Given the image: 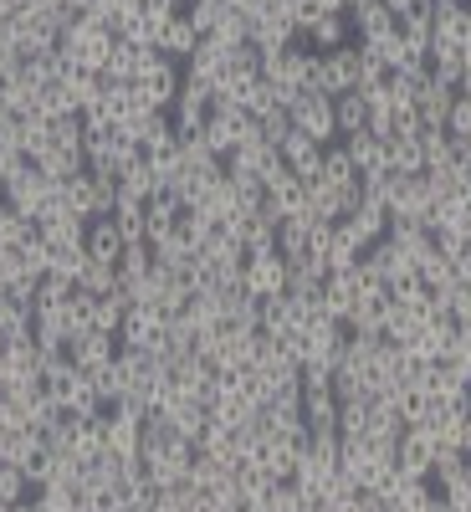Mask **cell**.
<instances>
[{
    "instance_id": "cell-26",
    "label": "cell",
    "mask_w": 471,
    "mask_h": 512,
    "mask_svg": "<svg viewBox=\"0 0 471 512\" xmlns=\"http://www.w3.org/2000/svg\"><path fill=\"white\" fill-rule=\"evenodd\" d=\"M308 241H313V216H287L277 226V256H282V262H303Z\"/></svg>"
},
{
    "instance_id": "cell-6",
    "label": "cell",
    "mask_w": 471,
    "mask_h": 512,
    "mask_svg": "<svg viewBox=\"0 0 471 512\" xmlns=\"http://www.w3.org/2000/svg\"><path fill=\"white\" fill-rule=\"evenodd\" d=\"M359 88V41L349 47H333L323 52V67H318V88L313 93H328V98H344Z\"/></svg>"
},
{
    "instance_id": "cell-43",
    "label": "cell",
    "mask_w": 471,
    "mask_h": 512,
    "mask_svg": "<svg viewBox=\"0 0 471 512\" xmlns=\"http://www.w3.org/2000/svg\"><path fill=\"white\" fill-rule=\"evenodd\" d=\"M446 134H471V103L466 98H456V108H451V118H446Z\"/></svg>"
},
{
    "instance_id": "cell-28",
    "label": "cell",
    "mask_w": 471,
    "mask_h": 512,
    "mask_svg": "<svg viewBox=\"0 0 471 512\" xmlns=\"http://www.w3.org/2000/svg\"><path fill=\"white\" fill-rule=\"evenodd\" d=\"M344 210H349V195H338V190H328L323 180H313L308 185V216L313 221H344Z\"/></svg>"
},
{
    "instance_id": "cell-36",
    "label": "cell",
    "mask_w": 471,
    "mask_h": 512,
    "mask_svg": "<svg viewBox=\"0 0 471 512\" xmlns=\"http://www.w3.org/2000/svg\"><path fill=\"white\" fill-rule=\"evenodd\" d=\"M390 169H395V175H425V149H420V134H415V139H395V144H390Z\"/></svg>"
},
{
    "instance_id": "cell-3",
    "label": "cell",
    "mask_w": 471,
    "mask_h": 512,
    "mask_svg": "<svg viewBox=\"0 0 471 512\" xmlns=\"http://www.w3.org/2000/svg\"><path fill=\"white\" fill-rule=\"evenodd\" d=\"M287 118H292L297 134H308L318 149L338 144V118H333V98L328 93H297V103L287 108Z\"/></svg>"
},
{
    "instance_id": "cell-50",
    "label": "cell",
    "mask_w": 471,
    "mask_h": 512,
    "mask_svg": "<svg viewBox=\"0 0 471 512\" xmlns=\"http://www.w3.org/2000/svg\"><path fill=\"white\" fill-rule=\"evenodd\" d=\"M0 297H6V292H0Z\"/></svg>"
},
{
    "instance_id": "cell-27",
    "label": "cell",
    "mask_w": 471,
    "mask_h": 512,
    "mask_svg": "<svg viewBox=\"0 0 471 512\" xmlns=\"http://www.w3.org/2000/svg\"><path fill=\"white\" fill-rule=\"evenodd\" d=\"M333 118H338V139H349V134H364L369 128V103L364 93H344V98H333Z\"/></svg>"
},
{
    "instance_id": "cell-44",
    "label": "cell",
    "mask_w": 471,
    "mask_h": 512,
    "mask_svg": "<svg viewBox=\"0 0 471 512\" xmlns=\"http://www.w3.org/2000/svg\"><path fill=\"white\" fill-rule=\"evenodd\" d=\"M451 267H456V282H471V241H466V251L456 256V262H451Z\"/></svg>"
},
{
    "instance_id": "cell-49",
    "label": "cell",
    "mask_w": 471,
    "mask_h": 512,
    "mask_svg": "<svg viewBox=\"0 0 471 512\" xmlns=\"http://www.w3.org/2000/svg\"><path fill=\"white\" fill-rule=\"evenodd\" d=\"M456 98H466V103H471V77H466V82H461V88H456Z\"/></svg>"
},
{
    "instance_id": "cell-13",
    "label": "cell",
    "mask_w": 471,
    "mask_h": 512,
    "mask_svg": "<svg viewBox=\"0 0 471 512\" xmlns=\"http://www.w3.org/2000/svg\"><path fill=\"white\" fill-rule=\"evenodd\" d=\"M451 108H456V88H446V82L425 77L420 88H415V113H420V128H446Z\"/></svg>"
},
{
    "instance_id": "cell-39",
    "label": "cell",
    "mask_w": 471,
    "mask_h": 512,
    "mask_svg": "<svg viewBox=\"0 0 471 512\" xmlns=\"http://www.w3.org/2000/svg\"><path fill=\"white\" fill-rule=\"evenodd\" d=\"M82 134H88V128H82V113H57L52 118V144L57 149H82Z\"/></svg>"
},
{
    "instance_id": "cell-17",
    "label": "cell",
    "mask_w": 471,
    "mask_h": 512,
    "mask_svg": "<svg viewBox=\"0 0 471 512\" xmlns=\"http://www.w3.org/2000/svg\"><path fill=\"white\" fill-rule=\"evenodd\" d=\"M349 21H354V41H359V47H374V41L395 36V26H400V16H395L390 6H384V0H374V6L354 11Z\"/></svg>"
},
{
    "instance_id": "cell-2",
    "label": "cell",
    "mask_w": 471,
    "mask_h": 512,
    "mask_svg": "<svg viewBox=\"0 0 471 512\" xmlns=\"http://www.w3.org/2000/svg\"><path fill=\"white\" fill-rule=\"evenodd\" d=\"M77 72H98L103 77V67H108V57H113V31L108 26H98L93 16H77V26L72 31H62V47H57Z\"/></svg>"
},
{
    "instance_id": "cell-10",
    "label": "cell",
    "mask_w": 471,
    "mask_h": 512,
    "mask_svg": "<svg viewBox=\"0 0 471 512\" xmlns=\"http://www.w3.org/2000/svg\"><path fill=\"white\" fill-rule=\"evenodd\" d=\"M31 379H41V349H36V338H21V344L0 349V390H16V384H31Z\"/></svg>"
},
{
    "instance_id": "cell-25",
    "label": "cell",
    "mask_w": 471,
    "mask_h": 512,
    "mask_svg": "<svg viewBox=\"0 0 471 512\" xmlns=\"http://www.w3.org/2000/svg\"><path fill=\"white\" fill-rule=\"evenodd\" d=\"M195 47H200V31L185 21V11L159 31V52H164L169 62H190V57H195Z\"/></svg>"
},
{
    "instance_id": "cell-24",
    "label": "cell",
    "mask_w": 471,
    "mask_h": 512,
    "mask_svg": "<svg viewBox=\"0 0 471 512\" xmlns=\"http://www.w3.org/2000/svg\"><path fill=\"white\" fill-rule=\"evenodd\" d=\"M226 47H221V41L216 36H200V47H195V57L185 62V77H200V82H210V88H216V82H221V72H226Z\"/></svg>"
},
{
    "instance_id": "cell-32",
    "label": "cell",
    "mask_w": 471,
    "mask_h": 512,
    "mask_svg": "<svg viewBox=\"0 0 471 512\" xmlns=\"http://www.w3.org/2000/svg\"><path fill=\"white\" fill-rule=\"evenodd\" d=\"M431 77H436V82H446V88H461V82H466L461 47H431Z\"/></svg>"
},
{
    "instance_id": "cell-46",
    "label": "cell",
    "mask_w": 471,
    "mask_h": 512,
    "mask_svg": "<svg viewBox=\"0 0 471 512\" xmlns=\"http://www.w3.org/2000/svg\"><path fill=\"white\" fill-rule=\"evenodd\" d=\"M451 154H456L461 164H471V134H461V139L451 134Z\"/></svg>"
},
{
    "instance_id": "cell-15",
    "label": "cell",
    "mask_w": 471,
    "mask_h": 512,
    "mask_svg": "<svg viewBox=\"0 0 471 512\" xmlns=\"http://www.w3.org/2000/svg\"><path fill=\"white\" fill-rule=\"evenodd\" d=\"M431 47H461L466 41V0H431Z\"/></svg>"
},
{
    "instance_id": "cell-7",
    "label": "cell",
    "mask_w": 471,
    "mask_h": 512,
    "mask_svg": "<svg viewBox=\"0 0 471 512\" xmlns=\"http://www.w3.org/2000/svg\"><path fill=\"white\" fill-rule=\"evenodd\" d=\"M241 287L251 292V297H282L287 292V262L277 251H256V256H246V267H241Z\"/></svg>"
},
{
    "instance_id": "cell-1",
    "label": "cell",
    "mask_w": 471,
    "mask_h": 512,
    "mask_svg": "<svg viewBox=\"0 0 471 512\" xmlns=\"http://www.w3.org/2000/svg\"><path fill=\"white\" fill-rule=\"evenodd\" d=\"M180 82H185L180 62H169V57H164L159 47H149V52L139 57V77H134V98H139V108L169 113V108H175V98H180Z\"/></svg>"
},
{
    "instance_id": "cell-33",
    "label": "cell",
    "mask_w": 471,
    "mask_h": 512,
    "mask_svg": "<svg viewBox=\"0 0 471 512\" xmlns=\"http://www.w3.org/2000/svg\"><path fill=\"white\" fill-rule=\"evenodd\" d=\"M226 11H231L226 0H185V21H190L200 36H216V26H221Z\"/></svg>"
},
{
    "instance_id": "cell-45",
    "label": "cell",
    "mask_w": 471,
    "mask_h": 512,
    "mask_svg": "<svg viewBox=\"0 0 471 512\" xmlns=\"http://www.w3.org/2000/svg\"><path fill=\"white\" fill-rule=\"evenodd\" d=\"M313 16H328V11H344V0H303Z\"/></svg>"
},
{
    "instance_id": "cell-34",
    "label": "cell",
    "mask_w": 471,
    "mask_h": 512,
    "mask_svg": "<svg viewBox=\"0 0 471 512\" xmlns=\"http://www.w3.org/2000/svg\"><path fill=\"white\" fill-rule=\"evenodd\" d=\"M144 272H154V246L149 241H134V246L118 256V282L128 287V282H139Z\"/></svg>"
},
{
    "instance_id": "cell-22",
    "label": "cell",
    "mask_w": 471,
    "mask_h": 512,
    "mask_svg": "<svg viewBox=\"0 0 471 512\" xmlns=\"http://www.w3.org/2000/svg\"><path fill=\"white\" fill-rule=\"evenodd\" d=\"M144 216H149V241H159V236H169V231L180 226L185 200H180L175 190H159V195H149V200H144Z\"/></svg>"
},
{
    "instance_id": "cell-14",
    "label": "cell",
    "mask_w": 471,
    "mask_h": 512,
    "mask_svg": "<svg viewBox=\"0 0 471 512\" xmlns=\"http://www.w3.org/2000/svg\"><path fill=\"white\" fill-rule=\"evenodd\" d=\"M103 441H108V456L118 461H134L144 451V420H128V415H103Z\"/></svg>"
},
{
    "instance_id": "cell-4",
    "label": "cell",
    "mask_w": 471,
    "mask_h": 512,
    "mask_svg": "<svg viewBox=\"0 0 471 512\" xmlns=\"http://www.w3.org/2000/svg\"><path fill=\"white\" fill-rule=\"evenodd\" d=\"M0 195H6L11 200V210H16V216H26V221H36L41 216V210H47V200L57 195V185L47 180V175H41V169L26 159L21 169H16V175L6 180V185H0Z\"/></svg>"
},
{
    "instance_id": "cell-18",
    "label": "cell",
    "mask_w": 471,
    "mask_h": 512,
    "mask_svg": "<svg viewBox=\"0 0 471 512\" xmlns=\"http://www.w3.org/2000/svg\"><path fill=\"white\" fill-rule=\"evenodd\" d=\"M328 190H338V195H354L359 190V164L349 159V149L344 144H328L323 149V175H318Z\"/></svg>"
},
{
    "instance_id": "cell-23",
    "label": "cell",
    "mask_w": 471,
    "mask_h": 512,
    "mask_svg": "<svg viewBox=\"0 0 471 512\" xmlns=\"http://www.w3.org/2000/svg\"><path fill=\"white\" fill-rule=\"evenodd\" d=\"M318 52H333V47H349L354 41V21H349V11H328V16H318L308 31H303Z\"/></svg>"
},
{
    "instance_id": "cell-9",
    "label": "cell",
    "mask_w": 471,
    "mask_h": 512,
    "mask_svg": "<svg viewBox=\"0 0 471 512\" xmlns=\"http://www.w3.org/2000/svg\"><path fill=\"white\" fill-rule=\"evenodd\" d=\"M164 313L159 308H128L123 313V328H118V344L123 349H149V354H159V344H164Z\"/></svg>"
},
{
    "instance_id": "cell-48",
    "label": "cell",
    "mask_w": 471,
    "mask_h": 512,
    "mask_svg": "<svg viewBox=\"0 0 471 512\" xmlns=\"http://www.w3.org/2000/svg\"><path fill=\"white\" fill-rule=\"evenodd\" d=\"M364 6H374V0H344V11L354 16V11H364Z\"/></svg>"
},
{
    "instance_id": "cell-5",
    "label": "cell",
    "mask_w": 471,
    "mask_h": 512,
    "mask_svg": "<svg viewBox=\"0 0 471 512\" xmlns=\"http://www.w3.org/2000/svg\"><path fill=\"white\" fill-rule=\"evenodd\" d=\"M344 323L333 318H313L303 333H297V364H328L338 369V359H344Z\"/></svg>"
},
{
    "instance_id": "cell-40",
    "label": "cell",
    "mask_w": 471,
    "mask_h": 512,
    "mask_svg": "<svg viewBox=\"0 0 471 512\" xmlns=\"http://www.w3.org/2000/svg\"><path fill=\"white\" fill-rule=\"evenodd\" d=\"M26 497H31L26 472H21V466H6V461H0V502L16 507V502H26Z\"/></svg>"
},
{
    "instance_id": "cell-20",
    "label": "cell",
    "mask_w": 471,
    "mask_h": 512,
    "mask_svg": "<svg viewBox=\"0 0 471 512\" xmlns=\"http://www.w3.org/2000/svg\"><path fill=\"white\" fill-rule=\"evenodd\" d=\"M41 175H47L52 185H67V180H77L82 169H88V159H82V149H57V144H47L36 159H31Z\"/></svg>"
},
{
    "instance_id": "cell-41",
    "label": "cell",
    "mask_w": 471,
    "mask_h": 512,
    "mask_svg": "<svg viewBox=\"0 0 471 512\" xmlns=\"http://www.w3.org/2000/svg\"><path fill=\"white\" fill-rule=\"evenodd\" d=\"M420 149H425V169L456 159V154H451V134H446V128H420Z\"/></svg>"
},
{
    "instance_id": "cell-8",
    "label": "cell",
    "mask_w": 471,
    "mask_h": 512,
    "mask_svg": "<svg viewBox=\"0 0 471 512\" xmlns=\"http://www.w3.org/2000/svg\"><path fill=\"white\" fill-rule=\"evenodd\" d=\"M67 354H72V364L82 374H103L118 359V338L113 333H98V328H82V333L67 338Z\"/></svg>"
},
{
    "instance_id": "cell-21",
    "label": "cell",
    "mask_w": 471,
    "mask_h": 512,
    "mask_svg": "<svg viewBox=\"0 0 471 512\" xmlns=\"http://www.w3.org/2000/svg\"><path fill=\"white\" fill-rule=\"evenodd\" d=\"M123 251H128V241H123V231H118V221H113V216L88 221V256H93V262L118 267V256H123Z\"/></svg>"
},
{
    "instance_id": "cell-42",
    "label": "cell",
    "mask_w": 471,
    "mask_h": 512,
    "mask_svg": "<svg viewBox=\"0 0 471 512\" xmlns=\"http://www.w3.org/2000/svg\"><path fill=\"white\" fill-rule=\"evenodd\" d=\"M267 507L272 512H297V507H303V487H297V482H272Z\"/></svg>"
},
{
    "instance_id": "cell-11",
    "label": "cell",
    "mask_w": 471,
    "mask_h": 512,
    "mask_svg": "<svg viewBox=\"0 0 471 512\" xmlns=\"http://www.w3.org/2000/svg\"><path fill=\"white\" fill-rule=\"evenodd\" d=\"M303 446L308 441H292V436H272L262 441V451H256V466L272 477V482H292L297 477V461H303Z\"/></svg>"
},
{
    "instance_id": "cell-29",
    "label": "cell",
    "mask_w": 471,
    "mask_h": 512,
    "mask_svg": "<svg viewBox=\"0 0 471 512\" xmlns=\"http://www.w3.org/2000/svg\"><path fill=\"white\" fill-rule=\"evenodd\" d=\"M139 57H144V47H128V41L113 36V57L103 67V88H113V82H134L139 77Z\"/></svg>"
},
{
    "instance_id": "cell-37",
    "label": "cell",
    "mask_w": 471,
    "mask_h": 512,
    "mask_svg": "<svg viewBox=\"0 0 471 512\" xmlns=\"http://www.w3.org/2000/svg\"><path fill=\"white\" fill-rule=\"evenodd\" d=\"M77 287H82V292H93V297H103V292H113V287H123V282H118V267L93 262V256H88V267H82Z\"/></svg>"
},
{
    "instance_id": "cell-47",
    "label": "cell",
    "mask_w": 471,
    "mask_h": 512,
    "mask_svg": "<svg viewBox=\"0 0 471 512\" xmlns=\"http://www.w3.org/2000/svg\"><path fill=\"white\" fill-rule=\"evenodd\" d=\"M384 6H390L395 16H405V11H415V6H431V0H384Z\"/></svg>"
},
{
    "instance_id": "cell-38",
    "label": "cell",
    "mask_w": 471,
    "mask_h": 512,
    "mask_svg": "<svg viewBox=\"0 0 471 512\" xmlns=\"http://www.w3.org/2000/svg\"><path fill=\"white\" fill-rule=\"evenodd\" d=\"M226 477H231V472H226L221 461H210V456H200V451H195V461H190V487H200V492H216Z\"/></svg>"
},
{
    "instance_id": "cell-16",
    "label": "cell",
    "mask_w": 471,
    "mask_h": 512,
    "mask_svg": "<svg viewBox=\"0 0 471 512\" xmlns=\"http://www.w3.org/2000/svg\"><path fill=\"white\" fill-rule=\"evenodd\" d=\"M344 149H349V159L359 164V180H369V175H390V144H379L369 128H364V134H349Z\"/></svg>"
},
{
    "instance_id": "cell-35",
    "label": "cell",
    "mask_w": 471,
    "mask_h": 512,
    "mask_svg": "<svg viewBox=\"0 0 471 512\" xmlns=\"http://www.w3.org/2000/svg\"><path fill=\"white\" fill-rule=\"evenodd\" d=\"M82 267H88V246H82V241L52 246V267H47V272H57V277L77 282V277H82Z\"/></svg>"
},
{
    "instance_id": "cell-31",
    "label": "cell",
    "mask_w": 471,
    "mask_h": 512,
    "mask_svg": "<svg viewBox=\"0 0 471 512\" xmlns=\"http://www.w3.org/2000/svg\"><path fill=\"white\" fill-rule=\"evenodd\" d=\"M400 36H405V47L410 52H431V6H415V11H405L400 16Z\"/></svg>"
},
{
    "instance_id": "cell-30",
    "label": "cell",
    "mask_w": 471,
    "mask_h": 512,
    "mask_svg": "<svg viewBox=\"0 0 471 512\" xmlns=\"http://www.w3.org/2000/svg\"><path fill=\"white\" fill-rule=\"evenodd\" d=\"M41 446H47V441H41L31 425H21V431H6V436H0V461H6V466H26Z\"/></svg>"
},
{
    "instance_id": "cell-19",
    "label": "cell",
    "mask_w": 471,
    "mask_h": 512,
    "mask_svg": "<svg viewBox=\"0 0 471 512\" xmlns=\"http://www.w3.org/2000/svg\"><path fill=\"white\" fill-rule=\"evenodd\" d=\"M303 425H308V436H338L333 390H303Z\"/></svg>"
},
{
    "instance_id": "cell-12",
    "label": "cell",
    "mask_w": 471,
    "mask_h": 512,
    "mask_svg": "<svg viewBox=\"0 0 471 512\" xmlns=\"http://www.w3.org/2000/svg\"><path fill=\"white\" fill-rule=\"evenodd\" d=\"M277 154H282V164H287V169H292V175L303 180V185H313V180L323 175V149H318L308 134H297V128H292V134L277 144Z\"/></svg>"
}]
</instances>
